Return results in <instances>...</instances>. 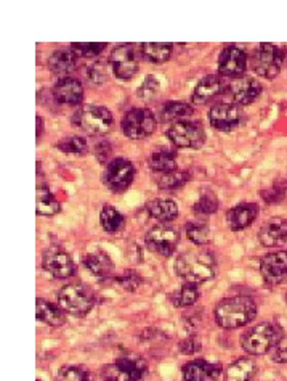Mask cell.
I'll use <instances>...</instances> for the list:
<instances>
[{
	"mask_svg": "<svg viewBox=\"0 0 287 381\" xmlns=\"http://www.w3.org/2000/svg\"><path fill=\"white\" fill-rule=\"evenodd\" d=\"M175 272L185 281L199 285L215 279L217 261L210 251L189 249L176 257Z\"/></svg>",
	"mask_w": 287,
	"mask_h": 381,
	"instance_id": "1",
	"label": "cell"
},
{
	"mask_svg": "<svg viewBox=\"0 0 287 381\" xmlns=\"http://www.w3.org/2000/svg\"><path fill=\"white\" fill-rule=\"evenodd\" d=\"M257 317V304L249 296L222 299L215 307V322L222 328H240Z\"/></svg>",
	"mask_w": 287,
	"mask_h": 381,
	"instance_id": "2",
	"label": "cell"
},
{
	"mask_svg": "<svg viewBox=\"0 0 287 381\" xmlns=\"http://www.w3.org/2000/svg\"><path fill=\"white\" fill-rule=\"evenodd\" d=\"M58 306L68 314L87 316L95 306V294L82 284H71L61 288L58 293Z\"/></svg>",
	"mask_w": 287,
	"mask_h": 381,
	"instance_id": "3",
	"label": "cell"
},
{
	"mask_svg": "<svg viewBox=\"0 0 287 381\" xmlns=\"http://www.w3.org/2000/svg\"><path fill=\"white\" fill-rule=\"evenodd\" d=\"M281 338H283V333H281L279 327L270 322H264L255 325L252 330L244 335L242 348L250 355H264L276 346Z\"/></svg>",
	"mask_w": 287,
	"mask_h": 381,
	"instance_id": "4",
	"label": "cell"
},
{
	"mask_svg": "<svg viewBox=\"0 0 287 381\" xmlns=\"http://www.w3.org/2000/svg\"><path fill=\"white\" fill-rule=\"evenodd\" d=\"M72 122L81 127L85 134L99 137V135H105L111 131L114 118L106 107L87 105L79 109L72 118Z\"/></svg>",
	"mask_w": 287,
	"mask_h": 381,
	"instance_id": "5",
	"label": "cell"
},
{
	"mask_svg": "<svg viewBox=\"0 0 287 381\" xmlns=\"http://www.w3.org/2000/svg\"><path fill=\"white\" fill-rule=\"evenodd\" d=\"M287 48L284 45L260 44L252 55V70L265 79H274L283 68Z\"/></svg>",
	"mask_w": 287,
	"mask_h": 381,
	"instance_id": "6",
	"label": "cell"
},
{
	"mask_svg": "<svg viewBox=\"0 0 287 381\" xmlns=\"http://www.w3.org/2000/svg\"><path fill=\"white\" fill-rule=\"evenodd\" d=\"M167 137L179 149L198 150L206 144V131L198 121H174L167 131Z\"/></svg>",
	"mask_w": 287,
	"mask_h": 381,
	"instance_id": "7",
	"label": "cell"
},
{
	"mask_svg": "<svg viewBox=\"0 0 287 381\" xmlns=\"http://www.w3.org/2000/svg\"><path fill=\"white\" fill-rule=\"evenodd\" d=\"M157 121L148 108H133L122 118L120 129L130 140H143L156 131Z\"/></svg>",
	"mask_w": 287,
	"mask_h": 381,
	"instance_id": "8",
	"label": "cell"
},
{
	"mask_svg": "<svg viewBox=\"0 0 287 381\" xmlns=\"http://www.w3.org/2000/svg\"><path fill=\"white\" fill-rule=\"evenodd\" d=\"M146 247H148L152 253L162 257H170L180 242V233L170 224H157L150 229L145 237Z\"/></svg>",
	"mask_w": 287,
	"mask_h": 381,
	"instance_id": "9",
	"label": "cell"
},
{
	"mask_svg": "<svg viewBox=\"0 0 287 381\" xmlns=\"http://www.w3.org/2000/svg\"><path fill=\"white\" fill-rule=\"evenodd\" d=\"M101 377L105 381H143L146 365L138 358H124L103 367Z\"/></svg>",
	"mask_w": 287,
	"mask_h": 381,
	"instance_id": "10",
	"label": "cell"
},
{
	"mask_svg": "<svg viewBox=\"0 0 287 381\" xmlns=\"http://www.w3.org/2000/svg\"><path fill=\"white\" fill-rule=\"evenodd\" d=\"M42 267L50 274L53 279H69L76 274V264L68 251L61 247L47 248L42 256Z\"/></svg>",
	"mask_w": 287,
	"mask_h": 381,
	"instance_id": "11",
	"label": "cell"
},
{
	"mask_svg": "<svg viewBox=\"0 0 287 381\" xmlns=\"http://www.w3.org/2000/svg\"><path fill=\"white\" fill-rule=\"evenodd\" d=\"M135 177V168L125 158H116L109 161L105 171V183L109 190L116 193L125 192Z\"/></svg>",
	"mask_w": 287,
	"mask_h": 381,
	"instance_id": "12",
	"label": "cell"
},
{
	"mask_svg": "<svg viewBox=\"0 0 287 381\" xmlns=\"http://www.w3.org/2000/svg\"><path fill=\"white\" fill-rule=\"evenodd\" d=\"M261 94V84L255 77L242 76L233 79L225 89V95L228 97L230 103H235L237 107L250 105Z\"/></svg>",
	"mask_w": 287,
	"mask_h": 381,
	"instance_id": "13",
	"label": "cell"
},
{
	"mask_svg": "<svg viewBox=\"0 0 287 381\" xmlns=\"http://www.w3.org/2000/svg\"><path fill=\"white\" fill-rule=\"evenodd\" d=\"M109 65L113 68L114 76L119 81H130L138 71L137 52L132 45H119L109 55Z\"/></svg>",
	"mask_w": 287,
	"mask_h": 381,
	"instance_id": "14",
	"label": "cell"
},
{
	"mask_svg": "<svg viewBox=\"0 0 287 381\" xmlns=\"http://www.w3.org/2000/svg\"><path fill=\"white\" fill-rule=\"evenodd\" d=\"M247 70V53L237 45H227L218 57V73L222 77H242Z\"/></svg>",
	"mask_w": 287,
	"mask_h": 381,
	"instance_id": "15",
	"label": "cell"
},
{
	"mask_svg": "<svg viewBox=\"0 0 287 381\" xmlns=\"http://www.w3.org/2000/svg\"><path fill=\"white\" fill-rule=\"evenodd\" d=\"M244 113L241 107L235 105V103L223 102L213 105L209 112V121L212 127H215L217 131L228 132L231 129L237 127L242 122Z\"/></svg>",
	"mask_w": 287,
	"mask_h": 381,
	"instance_id": "16",
	"label": "cell"
},
{
	"mask_svg": "<svg viewBox=\"0 0 287 381\" xmlns=\"http://www.w3.org/2000/svg\"><path fill=\"white\" fill-rule=\"evenodd\" d=\"M260 274L268 285L283 284L287 279V251L279 249L261 257Z\"/></svg>",
	"mask_w": 287,
	"mask_h": 381,
	"instance_id": "17",
	"label": "cell"
},
{
	"mask_svg": "<svg viewBox=\"0 0 287 381\" xmlns=\"http://www.w3.org/2000/svg\"><path fill=\"white\" fill-rule=\"evenodd\" d=\"M53 97L61 105H81L84 100V85L76 77H60L53 85Z\"/></svg>",
	"mask_w": 287,
	"mask_h": 381,
	"instance_id": "18",
	"label": "cell"
},
{
	"mask_svg": "<svg viewBox=\"0 0 287 381\" xmlns=\"http://www.w3.org/2000/svg\"><path fill=\"white\" fill-rule=\"evenodd\" d=\"M259 242L266 248H276L287 243V219L273 218L261 225Z\"/></svg>",
	"mask_w": 287,
	"mask_h": 381,
	"instance_id": "19",
	"label": "cell"
},
{
	"mask_svg": "<svg viewBox=\"0 0 287 381\" xmlns=\"http://www.w3.org/2000/svg\"><path fill=\"white\" fill-rule=\"evenodd\" d=\"M259 216L257 203H240L227 213V224L233 232L247 229Z\"/></svg>",
	"mask_w": 287,
	"mask_h": 381,
	"instance_id": "20",
	"label": "cell"
},
{
	"mask_svg": "<svg viewBox=\"0 0 287 381\" xmlns=\"http://www.w3.org/2000/svg\"><path fill=\"white\" fill-rule=\"evenodd\" d=\"M222 373V367L207 360H191L183 367L185 381H217Z\"/></svg>",
	"mask_w": 287,
	"mask_h": 381,
	"instance_id": "21",
	"label": "cell"
},
{
	"mask_svg": "<svg viewBox=\"0 0 287 381\" xmlns=\"http://www.w3.org/2000/svg\"><path fill=\"white\" fill-rule=\"evenodd\" d=\"M225 90V85L222 81V76L218 75H209L201 79L194 92L191 95V100L194 105H206L209 103L212 98H215L217 95L222 94Z\"/></svg>",
	"mask_w": 287,
	"mask_h": 381,
	"instance_id": "22",
	"label": "cell"
},
{
	"mask_svg": "<svg viewBox=\"0 0 287 381\" xmlns=\"http://www.w3.org/2000/svg\"><path fill=\"white\" fill-rule=\"evenodd\" d=\"M146 211L152 219L159 220L161 224H169L179 216V205L170 198H154L148 201Z\"/></svg>",
	"mask_w": 287,
	"mask_h": 381,
	"instance_id": "23",
	"label": "cell"
},
{
	"mask_svg": "<svg viewBox=\"0 0 287 381\" xmlns=\"http://www.w3.org/2000/svg\"><path fill=\"white\" fill-rule=\"evenodd\" d=\"M84 267L87 269L91 275L106 279V277L111 275L114 264L105 251H94V253L84 257Z\"/></svg>",
	"mask_w": 287,
	"mask_h": 381,
	"instance_id": "24",
	"label": "cell"
},
{
	"mask_svg": "<svg viewBox=\"0 0 287 381\" xmlns=\"http://www.w3.org/2000/svg\"><path fill=\"white\" fill-rule=\"evenodd\" d=\"M77 65V57L74 52L71 50H57L55 52L50 60H48V68L53 75L61 76V77H69L72 71L76 70Z\"/></svg>",
	"mask_w": 287,
	"mask_h": 381,
	"instance_id": "25",
	"label": "cell"
},
{
	"mask_svg": "<svg viewBox=\"0 0 287 381\" xmlns=\"http://www.w3.org/2000/svg\"><path fill=\"white\" fill-rule=\"evenodd\" d=\"M35 314H38L40 322L52 325V327H61L66 322L64 311L60 306H55L42 298H39L38 303H35Z\"/></svg>",
	"mask_w": 287,
	"mask_h": 381,
	"instance_id": "26",
	"label": "cell"
},
{
	"mask_svg": "<svg viewBox=\"0 0 287 381\" xmlns=\"http://www.w3.org/2000/svg\"><path fill=\"white\" fill-rule=\"evenodd\" d=\"M257 373V364L252 359H237L227 367L225 381H250Z\"/></svg>",
	"mask_w": 287,
	"mask_h": 381,
	"instance_id": "27",
	"label": "cell"
},
{
	"mask_svg": "<svg viewBox=\"0 0 287 381\" xmlns=\"http://www.w3.org/2000/svg\"><path fill=\"white\" fill-rule=\"evenodd\" d=\"M148 168L157 174H166L176 169V151L169 149H161L152 153L148 158Z\"/></svg>",
	"mask_w": 287,
	"mask_h": 381,
	"instance_id": "28",
	"label": "cell"
},
{
	"mask_svg": "<svg viewBox=\"0 0 287 381\" xmlns=\"http://www.w3.org/2000/svg\"><path fill=\"white\" fill-rule=\"evenodd\" d=\"M35 210L39 216H55L61 211L60 201L55 198V195L50 192L47 186H39L35 192Z\"/></svg>",
	"mask_w": 287,
	"mask_h": 381,
	"instance_id": "29",
	"label": "cell"
},
{
	"mask_svg": "<svg viewBox=\"0 0 287 381\" xmlns=\"http://www.w3.org/2000/svg\"><path fill=\"white\" fill-rule=\"evenodd\" d=\"M174 44H162V42H145L142 44V55L150 63H166L172 57Z\"/></svg>",
	"mask_w": 287,
	"mask_h": 381,
	"instance_id": "30",
	"label": "cell"
},
{
	"mask_svg": "<svg viewBox=\"0 0 287 381\" xmlns=\"http://www.w3.org/2000/svg\"><path fill=\"white\" fill-rule=\"evenodd\" d=\"M100 222L103 229H105V232L118 233L124 229L125 219L114 206L106 205V206H103V210L100 213Z\"/></svg>",
	"mask_w": 287,
	"mask_h": 381,
	"instance_id": "31",
	"label": "cell"
},
{
	"mask_svg": "<svg viewBox=\"0 0 287 381\" xmlns=\"http://www.w3.org/2000/svg\"><path fill=\"white\" fill-rule=\"evenodd\" d=\"M199 296H201L199 285L189 284V281H186L185 285L180 286L179 291H175L172 296H170V299H172L174 306H176V307H188V306L196 303Z\"/></svg>",
	"mask_w": 287,
	"mask_h": 381,
	"instance_id": "32",
	"label": "cell"
},
{
	"mask_svg": "<svg viewBox=\"0 0 287 381\" xmlns=\"http://www.w3.org/2000/svg\"><path fill=\"white\" fill-rule=\"evenodd\" d=\"M188 181H189V172L180 169L166 172V174H159L156 177V183L161 190H176L185 186Z\"/></svg>",
	"mask_w": 287,
	"mask_h": 381,
	"instance_id": "33",
	"label": "cell"
},
{
	"mask_svg": "<svg viewBox=\"0 0 287 381\" xmlns=\"http://www.w3.org/2000/svg\"><path fill=\"white\" fill-rule=\"evenodd\" d=\"M58 150L66 153V155H76V156H82L85 153L89 151V144L87 140L81 135H68L63 140H60L57 144Z\"/></svg>",
	"mask_w": 287,
	"mask_h": 381,
	"instance_id": "34",
	"label": "cell"
},
{
	"mask_svg": "<svg viewBox=\"0 0 287 381\" xmlns=\"http://www.w3.org/2000/svg\"><path fill=\"white\" fill-rule=\"evenodd\" d=\"M186 235L191 240L194 245H207L210 242V229L209 224L204 222V220H191V222H186L185 225Z\"/></svg>",
	"mask_w": 287,
	"mask_h": 381,
	"instance_id": "35",
	"label": "cell"
},
{
	"mask_svg": "<svg viewBox=\"0 0 287 381\" xmlns=\"http://www.w3.org/2000/svg\"><path fill=\"white\" fill-rule=\"evenodd\" d=\"M162 114L166 116L167 119L180 121L193 114V107L186 102H166L162 107Z\"/></svg>",
	"mask_w": 287,
	"mask_h": 381,
	"instance_id": "36",
	"label": "cell"
},
{
	"mask_svg": "<svg viewBox=\"0 0 287 381\" xmlns=\"http://www.w3.org/2000/svg\"><path fill=\"white\" fill-rule=\"evenodd\" d=\"M220 208V201L212 192H206L201 198L196 201V205L193 206L194 214L198 216H210V214L217 213Z\"/></svg>",
	"mask_w": 287,
	"mask_h": 381,
	"instance_id": "37",
	"label": "cell"
},
{
	"mask_svg": "<svg viewBox=\"0 0 287 381\" xmlns=\"http://www.w3.org/2000/svg\"><path fill=\"white\" fill-rule=\"evenodd\" d=\"M105 48H106L105 42H101V44H96V42H91V44H81V42H76V44L71 45V50L74 52L77 58H96Z\"/></svg>",
	"mask_w": 287,
	"mask_h": 381,
	"instance_id": "38",
	"label": "cell"
},
{
	"mask_svg": "<svg viewBox=\"0 0 287 381\" xmlns=\"http://www.w3.org/2000/svg\"><path fill=\"white\" fill-rule=\"evenodd\" d=\"M57 381H91L89 372L84 367L66 365L58 372Z\"/></svg>",
	"mask_w": 287,
	"mask_h": 381,
	"instance_id": "39",
	"label": "cell"
},
{
	"mask_svg": "<svg viewBox=\"0 0 287 381\" xmlns=\"http://www.w3.org/2000/svg\"><path fill=\"white\" fill-rule=\"evenodd\" d=\"M85 73H87V77L91 84L100 85V84L105 82L106 77H108V65L101 60H95L94 63H90L87 66Z\"/></svg>",
	"mask_w": 287,
	"mask_h": 381,
	"instance_id": "40",
	"label": "cell"
},
{
	"mask_svg": "<svg viewBox=\"0 0 287 381\" xmlns=\"http://www.w3.org/2000/svg\"><path fill=\"white\" fill-rule=\"evenodd\" d=\"M116 281L120 288H124L127 291H135L137 288L142 285V277H140L137 272L133 270H127L124 275L116 277Z\"/></svg>",
	"mask_w": 287,
	"mask_h": 381,
	"instance_id": "41",
	"label": "cell"
},
{
	"mask_svg": "<svg viewBox=\"0 0 287 381\" xmlns=\"http://www.w3.org/2000/svg\"><path fill=\"white\" fill-rule=\"evenodd\" d=\"M157 90H159V81L154 76H148L143 81V84L140 85L137 94L142 98H151L157 94Z\"/></svg>",
	"mask_w": 287,
	"mask_h": 381,
	"instance_id": "42",
	"label": "cell"
},
{
	"mask_svg": "<svg viewBox=\"0 0 287 381\" xmlns=\"http://www.w3.org/2000/svg\"><path fill=\"white\" fill-rule=\"evenodd\" d=\"M271 359L276 364H287V336H283L273 348Z\"/></svg>",
	"mask_w": 287,
	"mask_h": 381,
	"instance_id": "43",
	"label": "cell"
},
{
	"mask_svg": "<svg viewBox=\"0 0 287 381\" xmlns=\"http://www.w3.org/2000/svg\"><path fill=\"white\" fill-rule=\"evenodd\" d=\"M260 196H261V198H264L266 203H279L281 200L284 198V188L271 187V188L261 190Z\"/></svg>",
	"mask_w": 287,
	"mask_h": 381,
	"instance_id": "44",
	"label": "cell"
},
{
	"mask_svg": "<svg viewBox=\"0 0 287 381\" xmlns=\"http://www.w3.org/2000/svg\"><path fill=\"white\" fill-rule=\"evenodd\" d=\"M201 348L203 346H201V343L194 336H188L180 341V349L185 354H196L201 351Z\"/></svg>",
	"mask_w": 287,
	"mask_h": 381,
	"instance_id": "45",
	"label": "cell"
},
{
	"mask_svg": "<svg viewBox=\"0 0 287 381\" xmlns=\"http://www.w3.org/2000/svg\"><path fill=\"white\" fill-rule=\"evenodd\" d=\"M111 151H113L111 145H109L108 142H101V144L96 145L95 155H96V158H99L100 163H106L109 155H111Z\"/></svg>",
	"mask_w": 287,
	"mask_h": 381,
	"instance_id": "46",
	"label": "cell"
},
{
	"mask_svg": "<svg viewBox=\"0 0 287 381\" xmlns=\"http://www.w3.org/2000/svg\"><path fill=\"white\" fill-rule=\"evenodd\" d=\"M42 132H44V118L38 116V139L42 137Z\"/></svg>",
	"mask_w": 287,
	"mask_h": 381,
	"instance_id": "47",
	"label": "cell"
},
{
	"mask_svg": "<svg viewBox=\"0 0 287 381\" xmlns=\"http://www.w3.org/2000/svg\"><path fill=\"white\" fill-rule=\"evenodd\" d=\"M39 381H40V380H39Z\"/></svg>",
	"mask_w": 287,
	"mask_h": 381,
	"instance_id": "48",
	"label": "cell"
}]
</instances>
